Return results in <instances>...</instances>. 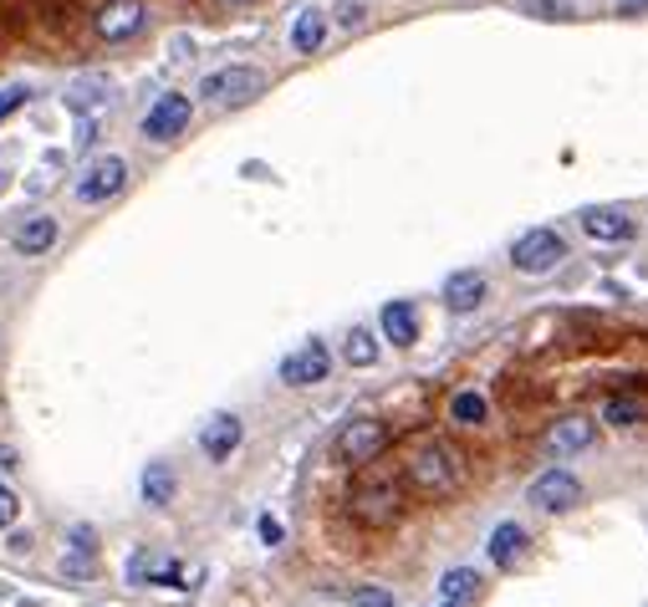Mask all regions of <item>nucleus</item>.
<instances>
[{
    "label": "nucleus",
    "instance_id": "nucleus-1",
    "mask_svg": "<svg viewBox=\"0 0 648 607\" xmlns=\"http://www.w3.org/2000/svg\"><path fill=\"white\" fill-rule=\"evenodd\" d=\"M404 475H409V485L424 495H450L465 481V460H460V450L444 444V439H424V444L409 450V460H404Z\"/></svg>",
    "mask_w": 648,
    "mask_h": 607
},
{
    "label": "nucleus",
    "instance_id": "nucleus-2",
    "mask_svg": "<svg viewBox=\"0 0 648 607\" xmlns=\"http://www.w3.org/2000/svg\"><path fill=\"white\" fill-rule=\"evenodd\" d=\"M398 510H404V485H398V475H388V470H367V475H358V485H353V516L358 521L378 531V526L398 521Z\"/></svg>",
    "mask_w": 648,
    "mask_h": 607
},
{
    "label": "nucleus",
    "instance_id": "nucleus-3",
    "mask_svg": "<svg viewBox=\"0 0 648 607\" xmlns=\"http://www.w3.org/2000/svg\"><path fill=\"white\" fill-rule=\"evenodd\" d=\"M261 92H266V71L261 67H226L199 82V98L215 102V108H240V102L261 98Z\"/></svg>",
    "mask_w": 648,
    "mask_h": 607
},
{
    "label": "nucleus",
    "instance_id": "nucleus-4",
    "mask_svg": "<svg viewBox=\"0 0 648 607\" xmlns=\"http://www.w3.org/2000/svg\"><path fill=\"white\" fill-rule=\"evenodd\" d=\"M562 255H567V241L557 230H526L516 241V251H510V266L521 276H547V271L562 266Z\"/></svg>",
    "mask_w": 648,
    "mask_h": 607
},
{
    "label": "nucleus",
    "instance_id": "nucleus-5",
    "mask_svg": "<svg viewBox=\"0 0 648 607\" xmlns=\"http://www.w3.org/2000/svg\"><path fill=\"white\" fill-rule=\"evenodd\" d=\"M536 510H551V516H567V510L582 506V481L572 470H547V475H536L531 490H526Z\"/></svg>",
    "mask_w": 648,
    "mask_h": 607
},
{
    "label": "nucleus",
    "instance_id": "nucleus-6",
    "mask_svg": "<svg viewBox=\"0 0 648 607\" xmlns=\"http://www.w3.org/2000/svg\"><path fill=\"white\" fill-rule=\"evenodd\" d=\"M383 450H388V424H378V419H353V424L338 434V454L353 470L383 460Z\"/></svg>",
    "mask_w": 648,
    "mask_h": 607
},
{
    "label": "nucleus",
    "instance_id": "nucleus-7",
    "mask_svg": "<svg viewBox=\"0 0 648 607\" xmlns=\"http://www.w3.org/2000/svg\"><path fill=\"white\" fill-rule=\"evenodd\" d=\"M189 113H195V102L184 98V92H164V98L149 108V118H143V139L149 143H174L189 128Z\"/></svg>",
    "mask_w": 648,
    "mask_h": 607
},
{
    "label": "nucleus",
    "instance_id": "nucleus-8",
    "mask_svg": "<svg viewBox=\"0 0 648 607\" xmlns=\"http://www.w3.org/2000/svg\"><path fill=\"white\" fill-rule=\"evenodd\" d=\"M149 11H143V0H102L98 15H92V26H98L102 42H128V36H139Z\"/></svg>",
    "mask_w": 648,
    "mask_h": 607
},
{
    "label": "nucleus",
    "instance_id": "nucleus-9",
    "mask_svg": "<svg viewBox=\"0 0 648 607\" xmlns=\"http://www.w3.org/2000/svg\"><path fill=\"white\" fill-rule=\"evenodd\" d=\"M123 184H128V164L108 154V158H98V164H87V174L77 179V199H83V205H102V199H113Z\"/></svg>",
    "mask_w": 648,
    "mask_h": 607
},
{
    "label": "nucleus",
    "instance_id": "nucleus-10",
    "mask_svg": "<svg viewBox=\"0 0 648 607\" xmlns=\"http://www.w3.org/2000/svg\"><path fill=\"white\" fill-rule=\"evenodd\" d=\"M327 373H332V353H327L317 338H311L307 347H296V353L282 363V383H286V388H311V383H322Z\"/></svg>",
    "mask_w": 648,
    "mask_h": 607
},
{
    "label": "nucleus",
    "instance_id": "nucleus-11",
    "mask_svg": "<svg viewBox=\"0 0 648 607\" xmlns=\"http://www.w3.org/2000/svg\"><path fill=\"white\" fill-rule=\"evenodd\" d=\"M240 439H245L240 419H235V413H220V419H210V424H205V434H199V450H205V460L226 465L230 454L240 450Z\"/></svg>",
    "mask_w": 648,
    "mask_h": 607
},
{
    "label": "nucleus",
    "instance_id": "nucleus-12",
    "mask_svg": "<svg viewBox=\"0 0 648 607\" xmlns=\"http://www.w3.org/2000/svg\"><path fill=\"white\" fill-rule=\"evenodd\" d=\"M582 230H587L592 241H603V245H618V241H634V214H623V210H587L582 214Z\"/></svg>",
    "mask_w": 648,
    "mask_h": 607
},
{
    "label": "nucleus",
    "instance_id": "nucleus-13",
    "mask_svg": "<svg viewBox=\"0 0 648 607\" xmlns=\"http://www.w3.org/2000/svg\"><path fill=\"white\" fill-rule=\"evenodd\" d=\"M592 439H597V424L582 419V413H572V419H557V424H551L547 450L551 454H578V450H587Z\"/></svg>",
    "mask_w": 648,
    "mask_h": 607
},
{
    "label": "nucleus",
    "instance_id": "nucleus-14",
    "mask_svg": "<svg viewBox=\"0 0 648 607\" xmlns=\"http://www.w3.org/2000/svg\"><path fill=\"white\" fill-rule=\"evenodd\" d=\"M480 301H485V276H480V271H454L450 282H444V307H450L454 317L475 311Z\"/></svg>",
    "mask_w": 648,
    "mask_h": 607
},
{
    "label": "nucleus",
    "instance_id": "nucleus-15",
    "mask_svg": "<svg viewBox=\"0 0 648 607\" xmlns=\"http://www.w3.org/2000/svg\"><path fill=\"white\" fill-rule=\"evenodd\" d=\"M526 547H531V537H526V526L506 521V526H495L491 531V562L501 566V572H510V566L526 556Z\"/></svg>",
    "mask_w": 648,
    "mask_h": 607
},
{
    "label": "nucleus",
    "instance_id": "nucleus-16",
    "mask_svg": "<svg viewBox=\"0 0 648 607\" xmlns=\"http://www.w3.org/2000/svg\"><path fill=\"white\" fill-rule=\"evenodd\" d=\"M480 593H485V577H480L475 566H450V572L439 577V597H444V603H454V607L475 603Z\"/></svg>",
    "mask_w": 648,
    "mask_h": 607
},
{
    "label": "nucleus",
    "instance_id": "nucleus-17",
    "mask_svg": "<svg viewBox=\"0 0 648 607\" xmlns=\"http://www.w3.org/2000/svg\"><path fill=\"white\" fill-rule=\"evenodd\" d=\"M179 577V562L164 556V551H133L128 556V582H174Z\"/></svg>",
    "mask_w": 648,
    "mask_h": 607
},
{
    "label": "nucleus",
    "instance_id": "nucleus-18",
    "mask_svg": "<svg viewBox=\"0 0 648 607\" xmlns=\"http://www.w3.org/2000/svg\"><path fill=\"white\" fill-rule=\"evenodd\" d=\"M322 42H327V11L307 5V11L296 15V26H292V52L311 57V52H322Z\"/></svg>",
    "mask_w": 648,
    "mask_h": 607
},
{
    "label": "nucleus",
    "instance_id": "nucleus-19",
    "mask_svg": "<svg viewBox=\"0 0 648 607\" xmlns=\"http://www.w3.org/2000/svg\"><path fill=\"white\" fill-rule=\"evenodd\" d=\"M57 245V220L52 214H31L26 225L15 230V251L21 255H46Z\"/></svg>",
    "mask_w": 648,
    "mask_h": 607
},
{
    "label": "nucleus",
    "instance_id": "nucleus-20",
    "mask_svg": "<svg viewBox=\"0 0 648 607\" xmlns=\"http://www.w3.org/2000/svg\"><path fill=\"white\" fill-rule=\"evenodd\" d=\"M378 322H383V338L394 342V347H409V342L419 338V317H414L409 301H388Z\"/></svg>",
    "mask_w": 648,
    "mask_h": 607
},
{
    "label": "nucleus",
    "instance_id": "nucleus-21",
    "mask_svg": "<svg viewBox=\"0 0 648 607\" xmlns=\"http://www.w3.org/2000/svg\"><path fill=\"white\" fill-rule=\"evenodd\" d=\"M67 108L72 113H83V118H98L102 108H108V82H102V77H83V82H72Z\"/></svg>",
    "mask_w": 648,
    "mask_h": 607
},
{
    "label": "nucleus",
    "instance_id": "nucleus-22",
    "mask_svg": "<svg viewBox=\"0 0 648 607\" xmlns=\"http://www.w3.org/2000/svg\"><path fill=\"white\" fill-rule=\"evenodd\" d=\"M174 470L164 465V460H154V465L143 470V500H149V506H169L174 500Z\"/></svg>",
    "mask_w": 648,
    "mask_h": 607
},
{
    "label": "nucleus",
    "instance_id": "nucleus-23",
    "mask_svg": "<svg viewBox=\"0 0 648 607\" xmlns=\"http://www.w3.org/2000/svg\"><path fill=\"white\" fill-rule=\"evenodd\" d=\"M603 419L613 429H628V424H638V419H644V404H638V398H628V394H613L603 404Z\"/></svg>",
    "mask_w": 648,
    "mask_h": 607
},
{
    "label": "nucleus",
    "instance_id": "nucleus-24",
    "mask_svg": "<svg viewBox=\"0 0 648 607\" xmlns=\"http://www.w3.org/2000/svg\"><path fill=\"white\" fill-rule=\"evenodd\" d=\"M485 413H491L485 394H454L450 398V419H454V424H485Z\"/></svg>",
    "mask_w": 648,
    "mask_h": 607
},
{
    "label": "nucleus",
    "instance_id": "nucleus-25",
    "mask_svg": "<svg viewBox=\"0 0 648 607\" xmlns=\"http://www.w3.org/2000/svg\"><path fill=\"white\" fill-rule=\"evenodd\" d=\"M342 357H348L353 367H373V363H378V342H373V332L353 327V338L342 342Z\"/></svg>",
    "mask_w": 648,
    "mask_h": 607
},
{
    "label": "nucleus",
    "instance_id": "nucleus-26",
    "mask_svg": "<svg viewBox=\"0 0 648 607\" xmlns=\"http://www.w3.org/2000/svg\"><path fill=\"white\" fill-rule=\"evenodd\" d=\"M348 603L353 607H398V597L383 593V587H358V593H348Z\"/></svg>",
    "mask_w": 648,
    "mask_h": 607
},
{
    "label": "nucleus",
    "instance_id": "nucleus-27",
    "mask_svg": "<svg viewBox=\"0 0 648 607\" xmlns=\"http://www.w3.org/2000/svg\"><path fill=\"white\" fill-rule=\"evenodd\" d=\"M15 516H21V500H15L11 485H0V531H6V526H15Z\"/></svg>",
    "mask_w": 648,
    "mask_h": 607
},
{
    "label": "nucleus",
    "instance_id": "nucleus-28",
    "mask_svg": "<svg viewBox=\"0 0 648 607\" xmlns=\"http://www.w3.org/2000/svg\"><path fill=\"white\" fill-rule=\"evenodd\" d=\"M363 0H338V26H363Z\"/></svg>",
    "mask_w": 648,
    "mask_h": 607
},
{
    "label": "nucleus",
    "instance_id": "nucleus-29",
    "mask_svg": "<svg viewBox=\"0 0 648 607\" xmlns=\"http://www.w3.org/2000/svg\"><path fill=\"white\" fill-rule=\"evenodd\" d=\"M21 102H26V87H6V92H0V123H6Z\"/></svg>",
    "mask_w": 648,
    "mask_h": 607
},
{
    "label": "nucleus",
    "instance_id": "nucleus-30",
    "mask_svg": "<svg viewBox=\"0 0 648 607\" xmlns=\"http://www.w3.org/2000/svg\"><path fill=\"white\" fill-rule=\"evenodd\" d=\"M261 541H266V547H282V521L261 516Z\"/></svg>",
    "mask_w": 648,
    "mask_h": 607
},
{
    "label": "nucleus",
    "instance_id": "nucleus-31",
    "mask_svg": "<svg viewBox=\"0 0 648 607\" xmlns=\"http://www.w3.org/2000/svg\"><path fill=\"white\" fill-rule=\"evenodd\" d=\"M72 547L92 556V547H98V541H92V531H87V526H72Z\"/></svg>",
    "mask_w": 648,
    "mask_h": 607
},
{
    "label": "nucleus",
    "instance_id": "nucleus-32",
    "mask_svg": "<svg viewBox=\"0 0 648 607\" xmlns=\"http://www.w3.org/2000/svg\"><path fill=\"white\" fill-rule=\"evenodd\" d=\"M618 11L623 15H638V11H648V0H618Z\"/></svg>",
    "mask_w": 648,
    "mask_h": 607
},
{
    "label": "nucleus",
    "instance_id": "nucleus-33",
    "mask_svg": "<svg viewBox=\"0 0 648 607\" xmlns=\"http://www.w3.org/2000/svg\"><path fill=\"white\" fill-rule=\"evenodd\" d=\"M444 607H454V603H444Z\"/></svg>",
    "mask_w": 648,
    "mask_h": 607
}]
</instances>
